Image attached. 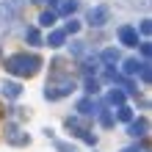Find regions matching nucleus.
<instances>
[{
	"mask_svg": "<svg viewBox=\"0 0 152 152\" xmlns=\"http://www.w3.org/2000/svg\"><path fill=\"white\" fill-rule=\"evenodd\" d=\"M75 88H77V80L56 66L50 72V77H47V86H44V100L56 102V100H61V97H69Z\"/></svg>",
	"mask_w": 152,
	"mask_h": 152,
	"instance_id": "f03ea898",
	"label": "nucleus"
},
{
	"mask_svg": "<svg viewBox=\"0 0 152 152\" xmlns=\"http://www.w3.org/2000/svg\"><path fill=\"white\" fill-rule=\"evenodd\" d=\"M113 119H119V122H133L136 116H133V108H130V105H119V111H113Z\"/></svg>",
	"mask_w": 152,
	"mask_h": 152,
	"instance_id": "dca6fc26",
	"label": "nucleus"
},
{
	"mask_svg": "<svg viewBox=\"0 0 152 152\" xmlns=\"http://www.w3.org/2000/svg\"><path fill=\"white\" fill-rule=\"evenodd\" d=\"M119 152H138V144H133V147H124V149H119Z\"/></svg>",
	"mask_w": 152,
	"mask_h": 152,
	"instance_id": "c85d7f7f",
	"label": "nucleus"
},
{
	"mask_svg": "<svg viewBox=\"0 0 152 152\" xmlns=\"http://www.w3.org/2000/svg\"><path fill=\"white\" fill-rule=\"evenodd\" d=\"M3 136H6V144H11V147H28V144H31V136H28V133H25L17 122H8V124H6Z\"/></svg>",
	"mask_w": 152,
	"mask_h": 152,
	"instance_id": "20e7f679",
	"label": "nucleus"
},
{
	"mask_svg": "<svg viewBox=\"0 0 152 152\" xmlns=\"http://www.w3.org/2000/svg\"><path fill=\"white\" fill-rule=\"evenodd\" d=\"M56 149H58V152H75V147L66 144V141H56Z\"/></svg>",
	"mask_w": 152,
	"mask_h": 152,
	"instance_id": "393cba45",
	"label": "nucleus"
},
{
	"mask_svg": "<svg viewBox=\"0 0 152 152\" xmlns=\"http://www.w3.org/2000/svg\"><path fill=\"white\" fill-rule=\"evenodd\" d=\"M149 53H152L149 42H141V56H144V61H149Z\"/></svg>",
	"mask_w": 152,
	"mask_h": 152,
	"instance_id": "bb28decb",
	"label": "nucleus"
},
{
	"mask_svg": "<svg viewBox=\"0 0 152 152\" xmlns=\"http://www.w3.org/2000/svg\"><path fill=\"white\" fill-rule=\"evenodd\" d=\"M0 56H3V50H0Z\"/></svg>",
	"mask_w": 152,
	"mask_h": 152,
	"instance_id": "c756f323",
	"label": "nucleus"
},
{
	"mask_svg": "<svg viewBox=\"0 0 152 152\" xmlns=\"http://www.w3.org/2000/svg\"><path fill=\"white\" fill-rule=\"evenodd\" d=\"M138 28H141V33H144V36H149V33H152V25H149V20H141V25H138Z\"/></svg>",
	"mask_w": 152,
	"mask_h": 152,
	"instance_id": "a878e982",
	"label": "nucleus"
},
{
	"mask_svg": "<svg viewBox=\"0 0 152 152\" xmlns=\"http://www.w3.org/2000/svg\"><path fill=\"white\" fill-rule=\"evenodd\" d=\"M116 36L124 47H138V31L133 28V25H122L119 31H116Z\"/></svg>",
	"mask_w": 152,
	"mask_h": 152,
	"instance_id": "1a4fd4ad",
	"label": "nucleus"
},
{
	"mask_svg": "<svg viewBox=\"0 0 152 152\" xmlns=\"http://www.w3.org/2000/svg\"><path fill=\"white\" fill-rule=\"evenodd\" d=\"M86 22L91 25V28H102L105 22H111V8H108V6H94V8H88Z\"/></svg>",
	"mask_w": 152,
	"mask_h": 152,
	"instance_id": "39448f33",
	"label": "nucleus"
},
{
	"mask_svg": "<svg viewBox=\"0 0 152 152\" xmlns=\"http://www.w3.org/2000/svg\"><path fill=\"white\" fill-rule=\"evenodd\" d=\"M80 31V22L75 20V17H69V22L64 25V33H77Z\"/></svg>",
	"mask_w": 152,
	"mask_h": 152,
	"instance_id": "5701e85b",
	"label": "nucleus"
},
{
	"mask_svg": "<svg viewBox=\"0 0 152 152\" xmlns=\"http://www.w3.org/2000/svg\"><path fill=\"white\" fill-rule=\"evenodd\" d=\"M6 72L14 75V77H33L39 75L42 69V58L36 56V53H14V56H8L3 61Z\"/></svg>",
	"mask_w": 152,
	"mask_h": 152,
	"instance_id": "f257e3e1",
	"label": "nucleus"
},
{
	"mask_svg": "<svg viewBox=\"0 0 152 152\" xmlns=\"http://www.w3.org/2000/svg\"><path fill=\"white\" fill-rule=\"evenodd\" d=\"M56 20H58L56 11H42V14H39V25H42V28H53Z\"/></svg>",
	"mask_w": 152,
	"mask_h": 152,
	"instance_id": "f3484780",
	"label": "nucleus"
},
{
	"mask_svg": "<svg viewBox=\"0 0 152 152\" xmlns=\"http://www.w3.org/2000/svg\"><path fill=\"white\" fill-rule=\"evenodd\" d=\"M102 108H105V105L94 102V97H83V100H77V105H75V111H77L80 119H91V116H97Z\"/></svg>",
	"mask_w": 152,
	"mask_h": 152,
	"instance_id": "423d86ee",
	"label": "nucleus"
},
{
	"mask_svg": "<svg viewBox=\"0 0 152 152\" xmlns=\"http://www.w3.org/2000/svg\"><path fill=\"white\" fill-rule=\"evenodd\" d=\"M31 3H36V6H56L58 0H31Z\"/></svg>",
	"mask_w": 152,
	"mask_h": 152,
	"instance_id": "cd10ccee",
	"label": "nucleus"
},
{
	"mask_svg": "<svg viewBox=\"0 0 152 152\" xmlns=\"http://www.w3.org/2000/svg\"><path fill=\"white\" fill-rule=\"evenodd\" d=\"M97 119H100V124H102V127H113V124H116L113 111H108V108H102L100 113H97Z\"/></svg>",
	"mask_w": 152,
	"mask_h": 152,
	"instance_id": "a211bd4d",
	"label": "nucleus"
},
{
	"mask_svg": "<svg viewBox=\"0 0 152 152\" xmlns=\"http://www.w3.org/2000/svg\"><path fill=\"white\" fill-rule=\"evenodd\" d=\"M100 69V61L97 58H83V72H86V77H91V72H97Z\"/></svg>",
	"mask_w": 152,
	"mask_h": 152,
	"instance_id": "412c9836",
	"label": "nucleus"
},
{
	"mask_svg": "<svg viewBox=\"0 0 152 152\" xmlns=\"http://www.w3.org/2000/svg\"><path fill=\"white\" fill-rule=\"evenodd\" d=\"M66 130H72V136H77L80 141H83V144H88V147H94L97 144V136L91 133V127H88V124L80 119V116H66Z\"/></svg>",
	"mask_w": 152,
	"mask_h": 152,
	"instance_id": "7ed1b4c3",
	"label": "nucleus"
},
{
	"mask_svg": "<svg viewBox=\"0 0 152 152\" xmlns=\"http://www.w3.org/2000/svg\"><path fill=\"white\" fill-rule=\"evenodd\" d=\"M83 42H72V44H69V53H72V56H83Z\"/></svg>",
	"mask_w": 152,
	"mask_h": 152,
	"instance_id": "b1692460",
	"label": "nucleus"
},
{
	"mask_svg": "<svg viewBox=\"0 0 152 152\" xmlns=\"http://www.w3.org/2000/svg\"><path fill=\"white\" fill-rule=\"evenodd\" d=\"M25 42H31V44H44V39H42V33H39V28H28L25 31Z\"/></svg>",
	"mask_w": 152,
	"mask_h": 152,
	"instance_id": "aec40b11",
	"label": "nucleus"
},
{
	"mask_svg": "<svg viewBox=\"0 0 152 152\" xmlns=\"http://www.w3.org/2000/svg\"><path fill=\"white\" fill-rule=\"evenodd\" d=\"M138 75H141V83H144V86H149V83H152V69H149V61H144V64H141Z\"/></svg>",
	"mask_w": 152,
	"mask_h": 152,
	"instance_id": "4be33fe9",
	"label": "nucleus"
},
{
	"mask_svg": "<svg viewBox=\"0 0 152 152\" xmlns=\"http://www.w3.org/2000/svg\"><path fill=\"white\" fill-rule=\"evenodd\" d=\"M77 8H80V3H77V0H61V3H58V11H56V14L72 17V14L77 11Z\"/></svg>",
	"mask_w": 152,
	"mask_h": 152,
	"instance_id": "ddd939ff",
	"label": "nucleus"
},
{
	"mask_svg": "<svg viewBox=\"0 0 152 152\" xmlns=\"http://www.w3.org/2000/svg\"><path fill=\"white\" fill-rule=\"evenodd\" d=\"M124 100H127V94H124L122 88H111V91L105 94V102H108V105H116V108L124 105Z\"/></svg>",
	"mask_w": 152,
	"mask_h": 152,
	"instance_id": "f8f14e48",
	"label": "nucleus"
},
{
	"mask_svg": "<svg viewBox=\"0 0 152 152\" xmlns=\"http://www.w3.org/2000/svg\"><path fill=\"white\" fill-rule=\"evenodd\" d=\"M127 133H130L133 138H147V133H149V119H147V116H138V119L127 122Z\"/></svg>",
	"mask_w": 152,
	"mask_h": 152,
	"instance_id": "6e6552de",
	"label": "nucleus"
},
{
	"mask_svg": "<svg viewBox=\"0 0 152 152\" xmlns=\"http://www.w3.org/2000/svg\"><path fill=\"white\" fill-rule=\"evenodd\" d=\"M64 42H66V33L64 31H50L47 39H44V44H50V47H61Z\"/></svg>",
	"mask_w": 152,
	"mask_h": 152,
	"instance_id": "2eb2a0df",
	"label": "nucleus"
},
{
	"mask_svg": "<svg viewBox=\"0 0 152 152\" xmlns=\"http://www.w3.org/2000/svg\"><path fill=\"white\" fill-rule=\"evenodd\" d=\"M0 94H3L6 100H17V97H22V86L14 83V80H3V83H0Z\"/></svg>",
	"mask_w": 152,
	"mask_h": 152,
	"instance_id": "9b49d317",
	"label": "nucleus"
},
{
	"mask_svg": "<svg viewBox=\"0 0 152 152\" xmlns=\"http://www.w3.org/2000/svg\"><path fill=\"white\" fill-rule=\"evenodd\" d=\"M22 8H25V0H3L0 3V17L8 22V20H17V17L22 14Z\"/></svg>",
	"mask_w": 152,
	"mask_h": 152,
	"instance_id": "0eeeda50",
	"label": "nucleus"
},
{
	"mask_svg": "<svg viewBox=\"0 0 152 152\" xmlns=\"http://www.w3.org/2000/svg\"><path fill=\"white\" fill-rule=\"evenodd\" d=\"M97 61H102L105 69H113V66L122 61V53L116 50V47H108V50H102V53H100V58H97Z\"/></svg>",
	"mask_w": 152,
	"mask_h": 152,
	"instance_id": "9d476101",
	"label": "nucleus"
},
{
	"mask_svg": "<svg viewBox=\"0 0 152 152\" xmlns=\"http://www.w3.org/2000/svg\"><path fill=\"white\" fill-rule=\"evenodd\" d=\"M141 64H144V61H138V58H124V61H122V72H124V75H138Z\"/></svg>",
	"mask_w": 152,
	"mask_h": 152,
	"instance_id": "4468645a",
	"label": "nucleus"
},
{
	"mask_svg": "<svg viewBox=\"0 0 152 152\" xmlns=\"http://www.w3.org/2000/svg\"><path fill=\"white\" fill-rule=\"evenodd\" d=\"M83 88H86V94H88V97L100 94V80H97V77H86V80H83Z\"/></svg>",
	"mask_w": 152,
	"mask_h": 152,
	"instance_id": "6ab92c4d",
	"label": "nucleus"
}]
</instances>
